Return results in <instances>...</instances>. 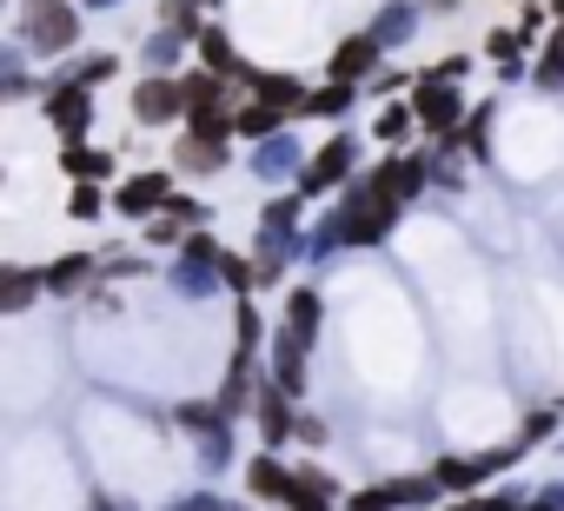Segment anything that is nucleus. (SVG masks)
I'll use <instances>...</instances> for the list:
<instances>
[{
    "instance_id": "obj_1",
    "label": "nucleus",
    "mask_w": 564,
    "mask_h": 511,
    "mask_svg": "<svg viewBox=\"0 0 564 511\" xmlns=\"http://www.w3.org/2000/svg\"><path fill=\"white\" fill-rule=\"evenodd\" d=\"M21 41L34 54H67L80 41V14L67 8V0H28L21 8Z\"/></svg>"
},
{
    "instance_id": "obj_2",
    "label": "nucleus",
    "mask_w": 564,
    "mask_h": 511,
    "mask_svg": "<svg viewBox=\"0 0 564 511\" xmlns=\"http://www.w3.org/2000/svg\"><path fill=\"white\" fill-rule=\"evenodd\" d=\"M113 206H120L127 219H160V206H173V180H166V173H133V180L113 193Z\"/></svg>"
},
{
    "instance_id": "obj_3",
    "label": "nucleus",
    "mask_w": 564,
    "mask_h": 511,
    "mask_svg": "<svg viewBox=\"0 0 564 511\" xmlns=\"http://www.w3.org/2000/svg\"><path fill=\"white\" fill-rule=\"evenodd\" d=\"M186 113V87L180 80H140L133 87V120L140 127H160V120H180Z\"/></svg>"
},
{
    "instance_id": "obj_4",
    "label": "nucleus",
    "mask_w": 564,
    "mask_h": 511,
    "mask_svg": "<svg viewBox=\"0 0 564 511\" xmlns=\"http://www.w3.org/2000/svg\"><path fill=\"white\" fill-rule=\"evenodd\" d=\"M352 160H359V146L339 133V140H326L313 160H306V193H319V186H339L346 173H352Z\"/></svg>"
},
{
    "instance_id": "obj_5",
    "label": "nucleus",
    "mask_w": 564,
    "mask_h": 511,
    "mask_svg": "<svg viewBox=\"0 0 564 511\" xmlns=\"http://www.w3.org/2000/svg\"><path fill=\"white\" fill-rule=\"evenodd\" d=\"M518 458V445H498V452H485V458H445L438 465V485H452V491H471V485H485L498 465H511Z\"/></svg>"
},
{
    "instance_id": "obj_6",
    "label": "nucleus",
    "mask_w": 564,
    "mask_h": 511,
    "mask_svg": "<svg viewBox=\"0 0 564 511\" xmlns=\"http://www.w3.org/2000/svg\"><path fill=\"white\" fill-rule=\"evenodd\" d=\"M47 120H54L67 140H80V133H87V120H94L87 87H54V94H47Z\"/></svg>"
},
{
    "instance_id": "obj_7",
    "label": "nucleus",
    "mask_w": 564,
    "mask_h": 511,
    "mask_svg": "<svg viewBox=\"0 0 564 511\" xmlns=\"http://www.w3.org/2000/svg\"><path fill=\"white\" fill-rule=\"evenodd\" d=\"M412 113H419L432 133H452V127H458V94H452L445 80H425L419 100H412Z\"/></svg>"
},
{
    "instance_id": "obj_8",
    "label": "nucleus",
    "mask_w": 564,
    "mask_h": 511,
    "mask_svg": "<svg viewBox=\"0 0 564 511\" xmlns=\"http://www.w3.org/2000/svg\"><path fill=\"white\" fill-rule=\"evenodd\" d=\"M252 412H259V438H265V445H279V438L300 432V418L286 412V392H279V385H259V405H252Z\"/></svg>"
},
{
    "instance_id": "obj_9",
    "label": "nucleus",
    "mask_w": 564,
    "mask_h": 511,
    "mask_svg": "<svg viewBox=\"0 0 564 511\" xmlns=\"http://www.w3.org/2000/svg\"><path fill=\"white\" fill-rule=\"evenodd\" d=\"M372 67H379V34L339 41V54H333V74H339V80H359V74H372Z\"/></svg>"
},
{
    "instance_id": "obj_10",
    "label": "nucleus",
    "mask_w": 564,
    "mask_h": 511,
    "mask_svg": "<svg viewBox=\"0 0 564 511\" xmlns=\"http://www.w3.org/2000/svg\"><path fill=\"white\" fill-rule=\"evenodd\" d=\"M246 485L259 491V498H286L293 504V485H300V471H286V465H279V458H252V471H246Z\"/></svg>"
},
{
    "instance_id": "obj_11",
    "label": "nucleus",
    "mask_w": 564,
    "mask_h": 511,
    "mask_svg": "<svg viewBox=\"0 0 564 511\" xmlns=\"http://www.w3.org/2000/svg\"><path fill=\"white\" fill-rule=\"evenodd\" d=\"M193 47H199V61H206L219 80H239V74H246V67L232 61V41H226L219 28H199V34H193Z\"/></svg>"
},
{
    "instance_id": "obj_12",
    "label": "nucleus",
    "mask_w": 564,
    "mask_h": 511,
    "mask_svg": "<svg viewBox=\"0 0 564 511\" xmlns=\"http://www.w3.org/2000/svg\"><path fill=\"white\" fill-rule=\"evenodd\" d=\"M279 392H300L306 385V339L300 333H279Z\"/></svg>"
},
{
    "instance_id": "obj_13",
    "label": "nucleus",
    "mask_w": 564,
    "mask_h": 511,
    "mask_svg": "<svg viewBox=\"0 0 564 511\" xmlns=\"http://www.w3.org/2000/svg\"><path fill=\"white\" fill-rule=\"evenodd\" d=\"M87 273H94V252H67L61 267L41 273V286H47V293H74V286H87Z\"/></svg>"
},
{
    "instance_id": "obj_14",
    "label": "nucleus",
    "mask_w": 564,
    "mask_h": 511,
    "mask_svg": "<svg viewBox=\"0 0 564 511\" xmlns=\"http://www.w3.org/2000/svg\"><path fill=\"white\" fill-rule=\"evenodd\" d=\"M61 166H67L74 180H107V173H113V153H94V146H80V140H67V153H61Z\"/></svg>"
},
{
    "instance_id": "obj_15",
    "label": "nucleus",
    "mask_w": 564,
    "mask_h": 511,
    "mask_svg": "<svg viewBox=\"0 0 564 511\" xmlns=\"http://www.w3.org/2000/svg\"><path fill=\"white\" fill-rule=\"evenodd\" d=\"M219 166H226V146H219V140H199V133H193V140L180 146V173H219Z\"/></svg>"
},
{
    "instance_id": "obj_16",
    "label": "nucleus",
    "mask_w": 564,
    "mask_h": 511,
    "mask_svg": "<svg viewBox=\"0 0 564 511\" xmlns=\"http://www.w3.org/2000/svg\"><path fill=\"white\" fill-rule=\"evenodd\" d=\"M306 113H326V120L352 113V87H346V80H333V87H313V94H306Z\"/></svg>"
},
{
    "instance_id": "obj_17",
    "label": "nucleus",
    "mask_w": 564,
    "mask_h": 511,
    "mask_svg": "<svg viewBox=\"0 0 564 511\" xmlns=\"http://www.w3.org/2000/svg\"><path fill=\"white\" fill-rule=\"evenodd\" d=\"M293 319H286V333H300V339H313L319 333V293H293V306H286Z\"/></svg>"
},
{
    "instance_id": "obj_18",
    "label": "nucleus",
    "mask_w": 564,
    "mask_h": 511,
    "mask_svg": "<svg viewBox=\"0 0 564 511\" xmlns=\"http://www.w3.org/2000/svg\"><path fill=\"white\" fill-rule=\"evenodd\" d=\"M279 120H286V107H272V100H259V107H246V113H239L232 127H239V133H272Z\"/></svg>"
},
{
    "instance_id": "obj_19",
    "label": "nucleus",
    "mask_w": 564,
    "mask_h": 511,
    "mask_svg": "<svg viewBox=\"0 0 564 511\" xmlns=\"http://www.w3.org/2000/svg\"><path fill=\"white\" fill-rule=\"evenodd\" d=\"M538 80H544V87H557V80H564V28L551 34V47H544V61H538Z\"/></svg>"
},
{
    "instance_id": "obj_20",
    "label": "nucleus",
    "mask_w": 564,
    "mask_h": 511,
    "mask_svg": "<svg viewBox=\"0 0 564 511\" xmlns=\"http://www.w3.org/2000/svg\"><path fill=\"white\" fill-rule=\"evenodd\" d=\"M67 213H74V219H100V186H94V180H80V186H74V206H67Z\"/></svg>"
},
{
    "instance_id": "obj_21",
    "label": "nucleus",
    "mask_w": 564,
    "mask_h": 511,
    "mask_svg": "<svg viewBox=\"0 0 564 511\" xmlns=\"http://www.w3.org/2000/svg\"><path fill=\"white\" fill-rule=\"evenodd\" d=\"M34 286H41V273H8V313H21Z\"/></svg>"
},
{
    "instance_id": "obj_22",
    "label": "nucleus",
    "mask_w": 564,
    "mask_h": 511,
    "mask_svg": "<svg viewBox=\"0 0 564 511\" xmlns=\"http://www.w3.org/2000/svg\"><path fill=\"white\" fill-rule=\"evenodd\" d=\"M551 432H557V412H531L524 432H518V445H538V438H551Z\"/></svg>"
},
{
    "instance_id": "obj_23",
    "label": "nucleus",
    "mask_w": 564,
    "mask_h": 511,
    "mask_svg": "<svg viewBox=\"0 0 564 511\" xmlns=\"http://www.w3.org/2000/svg\"><path fill=\"white\" fill-rule=\"evenodd\" d=\"M113 67H120V61H113V54H100V61H87V67H80V80H74V87H100V80H113Z\"/></svg>"
},
{
    "instance_id": "obj_24",
    "label": "nucleus",
    "mask_w": 564,
    "mask_h": 511,
    "mask_svg": "<svg viewBox=\"0 0 564 511\" xmlns=\"http://www.w3.org/2000/svg\"><path fill=\"white\" fill-rule=\"evenodd\" d=\"M405 127H412V107H386V113H379V133H386V140H399Z\"/></svg>"
},
{
    "instance_id": "obj_25",
    "label": "nucleus",
    "mask_w": 564,
    "mask_h": 511,
    "mask_svg": "<svg viewBox=\"0 0 564 511\" xmlns=\"http://www.w3.org/2000/svg\"><path fill=\"white\" fill-rule=\"evenodd\" d=\"M173 54H180V47H173V34H153V47H147V61H153V67H173Z\"/></svg>"
},
{
    "instance_id": "obj_26",
    "label": "nucleus",
    "mask_w": 564,
    "mask_h": 511,
    "mask_svg": "<svg viewBox=\"0 0 564 511\" xmlns=\"http://www.w3.org/2000/svg\"><path fill=\"white\" fill-rule=\"evenodd\" d=\"M511 511H564L557 498H524V504H511Z\"/></svg>"
},
{
    "instance_id": "obj_27",
    "label": "nucleus",
    "mask_w": 564,
    "mask_h": 511,
    "mask_svg": "<svg viewBox=\"0 0 564 511\" xmlns=\"http://www.w3.org/2000/svg\"><path fill=\"white\" fill-rule=\"evenodd\" d=\"M452 511H511V504H452Z\"/></svg>"
},
{
    "instance_id": "obj_28",
    "label": "nucleus",
    "mask_w": 564,
    "mask_h": 511,
    "mask_svg": "<svg viewBox=\"0 0 564 511\" xmlns=\"http://www.w3.org/2000/svg\"><path fill=\"white\" fill-rule=\"evenodd\" d=\"M551 8H557V14H564V0H551Z\"/></svg>"
},
{
    "instance_id": "obj_29",
    "label": "nucleus",
    "mask_w": 564,
    "mask_h": 511,
    "mask_svg": "<svg viewBox=\"0 0 564 511\" xmlns=\"http://www.w3.org/2000/svg\"><path fill=\"white\" fill-rule=\"evenodd\" d=\"M199 8H213V0H199Z\"/></svg>"
}]
</instances>
